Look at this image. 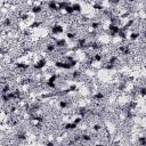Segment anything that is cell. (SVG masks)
<instances>
[{"mask_svg":"<svg viewBox=\"0 0 146 146\" xmlns=\"http://www.w3.org/2000/svg\"><path fill=\"white\" fill-rule=\"evenodd\" d=\"M66 29H65V26L62 24V23H54L51 26H50V29H49V33L51 34V35H55V36H58V35H62L64 32H66L65 31Z\"/></svg>","mask_w":146,"mask_h":146,"instance_id":"obj_1","label":"cell"}]
</instances>
